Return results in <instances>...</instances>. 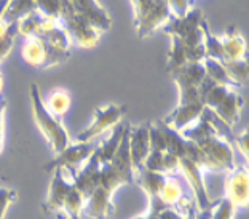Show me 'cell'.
Returning a JSON list of instances; mask_svg holds the SVG:
<instances>
[{
    "label": "cell",
    "mask_w": 249,
    "mask_h": 219,
    "mask_svg": "<svg viewBox=\"0 0 249 219\" xmlns=\"http://www.w3.org/2000/svg\"><path fill=\"white\" fill-rule=\"evenodd\" d=\"M58 21L62 29L66 31L72 47L93 48L98 45L101 34L98 31H94L87 19L82 18L78 13H75L66 0H61V11Z\"/></svg>",
    "instance_id": "277c9868"
},
{
    "label": "cell",
    "mask_w": 249,
    "mask_h": 219,
    "mask_svg": "<svg viewBox=\"0 0 249 219\" xmlns=\"http://www.w3.org/2000/svg\"><path fill=\"white\" fill-rule=\"evenodd\" d=\"M36 3V13L43 18H56L58 19L61 11V0H34Z\"/></svg>",
    "instance_id": "e575fe53"
},
{
    "label": "cell",
    "mask_w": 249,
    "mask_h": 219,
    "mask_svg": "<svg viewBox=\"0 0 249 219\" xmlns=\"http://www.w3.org/2000/svg\"><path fill=\"white\" fill-rule=\"evenodd\" d=\"M180 134H182L185 139H189V141L198 144V143H201L203 139H206L217 133L211 123H209L203 115H200L194 123H190V125L185 127L184 130H180Z\"/></svg>",
    "instance_id": "484cf974"
},
{
    "label": "cell",
    "mask_w": 249,
    "mask_h": 219,
    "mask_svg": "<svg viewBox=\"0 0 249 219\" xmlns=\"http://www.w3.org/2000/svg\"><path fill=\"white\" fill-rule=\"evenodd\" d=\"M66 2L71 5L75 13H78L82 18L87 19L94 31L103 34L110 29L112 26L110 16L98 0H66Z\"/></svg>",
    "instance_id": "ba28073f"
},
{
    "label": "cell",
    "mask_w": 249,
    "mask_h": 219,
    "mask_svg": "<svg viewBox=\"0 0 249 219\" xmlns=\"http://www.w3.org/2000/svg\"><path fill=\"white\" fill-rule=\"evenodd\" d=\"M236 208L235 205L227 197H222L214 201L211 208V218L213 219H233Z\"/></svg>",
    "instance_id": "836d02e7"
},
{
    "label": "cell",
    "mask_w": 249,
    "mask_h": 219,
    "mask_svg": "<svg viewBox=\"0 0 249 219\" xmlns=\"http://www.w3.org/2000/svg\"><path fill=\"white\" fill-rule=\"evenodd\" d=\"M112 197H114V195L98 186L93 190V194L85 200L83 218H87V219H107L112 213L115 211Z\"/></svg>",
    "instance_id": "4fadbf2b"
},
{
    "label": "cell",
    "mask_w": 249,
    "mask_h": 219,
    "mask_svg": "<svg viewBox=\"0 0 249 219\" xmlns=\"http://www.w3.org/2000/svg\"><path fill=\"white\" fill-rule=\"evenodd\" d=\"M134 13V27L138 37H150L169 19L168 0H131Z\"/></svg>",
    "instance_id": "7a4b0ae2"
},
{
    "label": "cell",
    "mask_w": 249,
    "mask_h": 219,
    "mask_svg": "<svg viewBox=\"0 0 249 219\" xmlns=\"http://www.w3.org/2000/svg\"><path fill=\"white\" fill-rule=\"evenodd\" d=\"M241 109H243L241 93L238 91L236 87H230L227 90V93L224 94V98L219 101V104L211 110L225 123V125H229L231 128L235 123L240 122Z\"/></svg>",
    "instance_id": "7c38bea8"
},
{
    "label": "cell",
    "mask_w": 249,
    "mask_h": 219,
    "mask_svg": "<svg viewBox=\"0 0 249 219\" xmlns=\"http://www.w3.org/2000/svg\"><path fill=\"white\" fill-rule=\"evenodd\" d=\"M22 59H24V63H27L32 67L45 69L47 53H45V43L40 37L26 38L24 45H22Z\"/></svg>",
    "instance_id": "603a6c76"
},
{
    "label": "cell",
    "mask_w": 249,
    "mask_h": 219,
    "mask_svg": "<svg viewBox=\"0 0 249 219\" xmlns=\"http://www.w3.org/2000/svg\"><path fill=\"white\" fill-rule=\"evenodd\" d=\"M187 64L185 59V47L180 38L171 37V48L168 52V61H166V69L168 72H173Z\"/></svg>",
    "instance_id": "1f68e13d"
},
{
    "label": "cell",
    "mask_w": 249,
    "mask_h": 219,
    "mask_svg": "<svg viewBox=\"0 0 249 219\" xmlns=\"http://www.w3.org/2000/svg\"><path fill=\"white\" fill-rule=\"evenodd\" d=\"M83 206H85L83 195L72 186L64 203H62L61 211L67 216V219H83Z\"/></svg>",
    "instance_id": "83f0119b"
},
{
    "label": "cell",
    "mask_w": 249,
    "mask_h": 219,
    "mask_svg": "<svg viewBox=\"0 0 249 219\" xmlns=\"http://www.w3.org/2000/svg\"><path fill=\"white\" fill-rule=\"evenodd\" d=\"M129 154H131L133 168H141L144 164L145 157L149 155V123H141L138 127L129 128Z\"/></svg>",
    "instance_id": "9a60e30c"
},
{
    "label": "cell",
    "mask_w": 249,
    "mask_h": 219,
    "mask_svg": "<svg viewBox=\"0 0 249 219\" xmlns=\"http://www.w3.org/2000/svg\"><path fill=\"white\" fill-rule=\"evenodd\" d=\"M179 171L182 173L189 187L195 195V206L196 211L213 208L214 201L209 199L208 190L205 186V179H203V171L198 168L194 162L187 159H179Z\"/></svg>",
    "instance_id": "52a82bcc"
},
{
    "label": "cell",
    "mask_w": 249,
    "mask_h": 219,
    "mask_svg": "<svg viewBox=\"0 0 249 219\" xmlns=\"http://www.w3.org/2000/svg\"><path fill=\"white\" fill-rule=\"evenodd\" d=\"M72 181L66 178L64 170H54L53 171V179L50 184V190L47 195V200L43 203V208L47 213H58L62 210V203L72 189Z\"/></svg>",
    "instance_id": "5bb4252c"
},
{
    "label": "cell",
    "mask_w": 249,
    "mask_h": 219,
    "mask_svg": "<svg viewBox=\"0 0 249 219\" xmlns=\"http://www.w3.org/2000/svg\"><path fill=\"white\" fill-rule=\"evenodd\" d=\"M203 67H205V72H206V77L211 78L214 83L217 85H230V87H235L231 80L229 78L227 72H225L224 66L220 61L216 59H211V58H205L203 59Z\"/></svg>",
    "instance_id": "4dcf8cb0"
},
{
    "label": "cell",
    "mask_w": 249,
    "mask_h": 219,
    "mask_svg": "<svg viewBox=\"0 0 249 219\" xmlns=\"http://www.w3.org/2000/svg\"><path fill=\"white\" fill-rule=\"evenodd\" d=\"M36 11V3L34 0H8L7 7H5L2 18L7 24H15L19 19L26 18Z\"/></svg>",
    "instance_id": "d4e9b609"
},
{
    "label": "cell",
    "mask_w": 249,
    "mask_h": 219,
    "mask_svg": "<svg viewBox=\"0 0 249 219\" xmlns=\"http://www.w3.org/2000/svg\"><path fill=\"white\" fill-rule=\"evenodd\" d=\"M225 72L235 87L245 85L248 80V59H235V61H224L222 63Z\"/></svg>",
    "instance_id": "f546056e"
},
{
    "label": "cell",
    "mask_w": 249,
    "mask_h": 219,
    "mask_svg": "<svg viewBox=\"0 0 249 219\" xmlns=\"http://www.w3.org/2000/svg\"><path fill=\"white\" fill-rule=\"evenodd\" d=\"M203 18V11L200 8H190L187 11L185 16H169V19L161 26V31L168 34L169 37H178V38H185L187 36H190L192 32H195L196 29L201 27V21Z\"/></svg>",
    "instance_id": "8fae6325"
},
{
    "label": "cell",
    "mask_w": 249,
    "mask_h": 219,
    "mask_svg": "<svg viewBox=\"0 0 249 219\" xmlns=\"http://www.w3.org/2000/svg\"><path fill=\"white\" fill-rule=\"evenodd\" d=\"M96 144L93 143H71L64 150H61L59 154H56L52 162H48L45 165L47 171L54 170H69L71 173L78 170L85 162H87L91 154L94 152Z\"/></svg>",
    "instance_id": "8992f818"
},
{
    "label": "cell",
    "mask_w": 249,
    "mask_h": 219,
    "mask_svg": "<svg viewBox=\"0 0 249 219\" xmlns=\"http://www.w3.org/2000/svg\"><path fill=\"white\" fill-rule=\"evenodd\" d=\"M233 143L236 146V149L240 150V152L243 154V157L245 159H248V149H249V144H248V131H241L240 134H235V138H233Z\"/></svg>",
    "instance_id": "ab89813d"
},
{
    "label": "cell",
    "mask_w": 249,
    "mask_h": 219,
    "mask_svg": "<svg viewBox=\"0 0 249 219\" xmlns=\"http://www.w3.org/2000/svg\"><path fill=\"white\" fill-rule=\"evenodd\" d=\"M194 219H213V218H211V208L196 211L195 215H194Z\"/></svg>",
    "instance_id": "b9f144b4"
},
{
    "label": "cell",
    "mask_w": 249,
    "mask_h": 219,
    "mask_svg": "<svg viewBox=\"0 0 249 219\" xmlns=\"http://www.w3.org/2000/svg\"><path fill=\"white\" fill-rule=\"evenodd\" d=\"M166 175L163 173H155V171H149L145 168H136L134 170V182H138L141 189L147 194V199H155L160 189L165 182Z\"/></svg>",
    "instance_id": "7402d4cb"
},
{
    "label": "cell",
    "mask_w": 249,
    "mask_h": 219,
    "mask_svg": "<svg viewBox=\"0 0 249 219\" xmlns=\"http://www.w3.org/2000/svg\"><path fill=\"white\" fill-rule=\"evenodd\" d=\"M126 109L118 104H107L98 108L93 114V120L88 128H85L75 136L77 143H93L94 138L103 134L107 130H112L118 122L123 120Z\"/></svg>",
    "instance_id": "5b68a950"
},
{
    "label": "cell",
    "mask_w": 249,
    "mask_h": 219,
    "mask_svg": "<svg viewBox=\"0 0 249 219\" xmlns=\"http://www.w3.org/2000/svg\"><path fill=\"white\" fill-rule=\"evenodd\" d=\"M173 77L174 83L178 85V88H187V87H198L201 83L203 78L206 77L205 67L201 63H187L179 69L169 72Z\"/></svg>",
    "instance_id": "ffe728a7"
},
{
    "label": "cell",
    "mask_w": 249,
    "mask_h": 219,
    "mask_svg": "<svg viewBox=\"0 0 249 219\" xmlns=\"http://www.w3.org/2000/svg\"><path fill=\"white\" fill-rule=\"evenodd\" d=\"M16 36H18V31H16V22H15V24L10 26L8 32L0 38V63H2V61L7 58V55L11 52V48H13V45H15Z\"/></svg>",
    "instance_id": "d590c367"
},
{
    "label": "cell",
    "mask_w": 249,
    "mask_h": 219,
    "mask_svg": "<svg viewBox=\"0 0 249 219\" xmlns=\"http://www.w3.org/2000/svg\"><path fill=\"white\" fill-rule=\"evenodd\" d=\"M201 29H203V37H205V53H206V58H211V59H216L222 63L224 61V48H222V42L220 38L216 37L214 34L209 29V24L206 19L201 21Z\"/></svg>",
    "instance_id": "4316f807"
},
{
    "label": "cell",
    "mask_w": 249,
    "mask_h": 219,
    "mask_svg": "<svg viewBox=\"0 0 249 219\" xmlns=\"http://www.w3.org/2000/svg\"><path fill=\"white\" fill-rule=\"evenodd\" d=\"M128 136H129V130L123 136L120 146H118V149L115 150V154L109 164L118 175L123 178L124 184H133L134 182V168H133V162H131V154H129Z\"/></svg>",
    "instance_id": "e0dca14e"
},
{
    "label": "cell",
    "mask_w": 249,
    "mask_h": 219,
    "mask_svg": "<svg viewBox=\"0 0 249 219\" xmlns=\"http://www.w3.org/2000/svg\"><path fill=\"white\" fill-rule=\"evenodd\" d=\"M18 200V194L13 189L0 187V219H3L11 205Z\"/></svg>",
    "instance_id": "8d00e7d4"
},
{
    "label": "cell",
    "mask_w": 249,
    "mask_h": 219,
    "mask_svg": "<svg viewBox=\"0 0 249 219\" xmlns=\"http://www.w3.org/2000/svg\"><path fill=\"white\" fill-rule=\"evenodd\" d=\"M178 170H179V157L165 150V152H163V159H161V173L168 176Z\"/></svg>",
    "instance_id": "74e56055"
},
{
    "label": "cell",
    "mask_w": 249,
    "mask_h": 219,
    "mask_svg": "<svg viewBox=\"0 0 249 219\" xmlns=\"http://www.w3.org/2000/svg\"><path fill=\"white\" fill-rule=\"evenodd\" d=\"M201 149L200 170L201 171H214V173H229L236 166L235 152L231 144L227 139L220 138L219 134H213L201 143H198Z\"/></svg>",
    "instance_id": "3957f363"
},
{
    "label": "cell",
    "mask_w": 249,
    "mask_h": 219,
    "mask_svg": "<svg viewBox=\"0 0 249 219\" xmlns=\"http://www.w3.org/2000/svg\"><path fill=\"white\" fill-rule=\"evenodd\" d=\"M101 160L98 154L94 152L91 157L85 162V164L78 168V170L72 171V184L78 192L83 195V199L87 200L89 195L93 194V190L99 186V170H101Z\"/></svg>",
    "instance_id": "9c48e42d"
},
{
    "label": "cell",
    "mask_w": 249,
    "mask_h": 219,
    "mask_svg": "<svg viewBox=\"0 0 249 219\" xmlns=\"http://www.w3.org/2000/svg\"><path fill=\"white\" fill-rule=\"evenodd\" d=\"M227 181H225V195L235 208H246L249 200V178L248 168L245 165H236L233 170L227 173Z\"/></svg>",
    "instance_id": "30bf717a"
},
{
    "label": "cell",
    "mask_w": 249,
    "mask_h": 219,
    "mask_svg": "<svg viewBox=\"0 0 249 219\" xmlns=\"http://www.w3.org/2000/svg\"><path fill=\"white\" fill-rule=\"evenodd\" d=\"M5 110H7V101L0 98V155L3 152L5 144Z\"/></svg>",
    "instance_id": "60d3db41"
},
{
    "label": "cell",
    "mask_w": 249,
    "mask_h": 219,
    "mask_svg": "<svg viewBox=\"0 0 249 219\" xmlns=\"http://www.w3.org/2000/svg\"><path fill=\"white\" fill-rule=\"evenodd\" d=\"M29 94H31L34 120L37 123V128L42 131L45 139L48 141L54 155L59 154L61 150H64L71 144L69 133H67L66 127L62 125V122L59 119H56L52 112L45 108L43 96L37 83H31L29 85Z\"/></svg>",
    "instance_id": "6da1fadb"
},
{
    "label": "cell",
    "mask_w": 249,
    "mask_h": 219,
    "mask_svg": "<svg viewBox=\"0 0 249 219\" xmlns=\"http://www.w3.org/2000/svg\"><path fill=\"white\" fill-rule=\"evenodd\" d=\"M168 7H169V13L171 16H185L187 11L190 10V0H168Z\"/></svg>",
    "instance_id": "f35d334b"
},
{
    "label": "cell",
    "mask_w": 249,
    "mask_h": 219,
    "mask_svg": "<svg viewBox=\"0 0 249 219\" xmlns=\"http://www.w3.org/2000/svg\"><path fill=\"white\" fill-rule=\"evenodd\" d=\"M129 123L128 122H118L117 125L112 128V133L109 138H106L103 143L96 146V154H98L101 164H109L112 160V157H114L115 150L118 149V146H120L123 136L126 134V131L129 130Z\"/></svg>",
    "instance_id": "d6986e66"
},
{
    "label": "cell",
    "mask_w": 249,
    "mask_h": 219,
    "mask_svg": "<svg viewBox=\"0 0 249 219\" xmlns=\"http://www.w3.org/2000/svg\"><path fill=\"white\" fill-rule=\"evenodd\" d=\"M3 87H5V82H3V74H2V72H0V98H2Z\"/></svg>",
    "instance_id": "7bdbcfd3"
},
{
    "label": "cell",
    "mask_w": 249,
    "mask_h": 219,
    "mask_svg": "<svg viewBox=\"0 0 249 219\" xmlns=\"http://www.w3.org/2000/svg\"><path fill=\"white\" fill-rule=\"evenodd\" d=\"M43 103L45 108L52 112L56 119L61 120L67 114V110L71 109V94L64 88H54L47 94Z\"/></svg>",
    "instance_id": "cb8c5ba5"
},
{
    "label": "cell",
    "mask_w": 249,
    "mask_h": 219,
    "mask_svg": "<svg viewBox=\"0 0 249 219\" xmlns=\"http://www.w3.org/2000/svg\"><path fill=\"white\" fill-rule=\"evenodd\" d=\"M203 109H205V104L201 101L198 103H192V104H182V106H176L171 114H168L165 119H161L166 123L168 127L174 128V130H184L185 127H189L190 123H194L198 117L201 115Z\"/></svg>",
    "instance_id": "2e32d148"
},
{
    "label": "cell",
    "mask_w": 249,
    "mask_h": 219,
    "mask_svg": "<svg viewBox=\"0 0 249 219\" xmlns=\"http://www.w3.org/2000/svg\"><path fill=\"white\" fill-rule=\"evenodd\" d=\"M124 184L123 178L110 166V164H103L99 170V187H103L109 194L114 195L117 189Z\"/></svg>",
    "instance_id": "f1b7e54d"
},
{
    "label": "cell",
    "mask_w": 249,
    "mask_h": 219,
    "mask_svg": "<svg viewBox=\"0 0 249 219\" xmlns=\"http://www.w3.org/2000/svg\"><path fill=\"white\" fill-rule=\"evenodd\" d=\"M224 48V61L248 59L246 42L236 27H229L222 37H219ZM222 61V63H224Z\"/></svg>",
    "instance_id": "ac0fdd59"
},
{
    "label": "cell",
    "mask_w": 249,
    "mask_h": 219,
    "mask_svg": "<svg viewBox=\"0 0 249 219\" xmlns=\"http://www.w3.org/2000/svg\"><path fill=\"white\" fill-rule=\"evenodd\" d=\"M155 199L161 201L166 208H174L178 210L180 205L185 203V195H184V187L180 184L179 179L173 176H166L165 182L160 189V192ZM152 200V199H150Z\"/></svg>",
    "instance_id": "44dd1931"
},
{
    "label": "cell",
    "mask_w": 249,
    "mask_h": 219,
    "mask_svg": "<svg viewBox=\"0 0 249 219\" xmlns=\"http://www.w3.org/2000/svg\"><path fill=\"white\" fill-rule=\"evenodd\" d=\"M42 19H43V16L36 13V11L31 13V15H27L26 18L19 19L18 22H16V31H18V36H22L26 38L37 37L38 31H40Z\"/></svg>",
    "instance_id": "d6a6232c"
}]
</instances>
